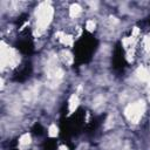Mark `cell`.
I'll list each match as a JSON object with an SVG mask.
<instances>
[{
  "instance_id": "10",
  "label": "cell",
  "mask_w": 150,
  "mask_h": 150,
  "mask_svg": "<svg viewBox=\"0 0 150 150\" xmlns=\"http://www.w3.org/2000/svg\"><path fill=\"white\" fill-rule=\"evenodd\" d=\"M144 22H145V23H146L148 26H150V15H149V16H148V18H146V19L144 20Z\"/></svg>"
},
{
  "instance_id": "5",
  "label": "cell",
  "mask_w": 150,
  "mask_h": 150,
  "mask_svg": "<svg viewBox=\"0 0 150 150\" xmlns=\"http://www.w3.org/2000/svg\"><path fill=\"white\" fill-rule=\"evenodd\" d=\"M33 71V67L30 62H25L21 66H19L14 73H13V80L15 82H25L26 80H28L32 75Z\"/></svg>"
},
{
  "instance_id": "7",
  "label": "cell",
  "mask_w": 150,
  "mask_h": 150,
  "mask_svg": "<svg viewBox=\"0 0 150 150\" xmlns=\"http://www.w3.org/2000/svg\"><path fill=\"white\" fill-rule=\"evenodd\" d=\"M42 150H57V139L56 138L46 139L42 145Z\"/></svg>"
},
{
  "instance_id": "9",
  "label": "cell",
  "mask_w": 150,
  "mask_h": 150,
  "mask_svg": "<svg viewBox=\"0 0 150 150\" xmlns=\"http://www.w3.org/2000/svg\"><path fill=\"white\" fill-rule=\"evenodd\" d=\"M27 19H28V15L25 13V14H21L19 18H18V20L15 21V25L18 26V27H21L26 21H27Z\"/></svg>"
},
{
  "instance_id": "1",
  "label": "cell",
  "mask_w": 150,
  "mask_h": 150,
  "mask_svg": "<svg viewBox=\"0 0 150 150\" xmlns=\"http://www.w3.org/2000/svg\"><path fill=\"white\" fill-rule=\"evenodd\" d=\"M86 110L79 108L71 115L64 112V108L60 118V137L64 141L66 144H70V139L77 137L86 129Z\"/></svg>"
},
{
  "instance_id": "8",
  "label": "cell",
  "mask_w": 150,
  "mask_h": 150,
  "mask_svg": "<svg viewBox=\"0 0 150 150\" xmlns=\"http://www.w3.org/2000/svg\"><path fill=\"white\" fill-rule=\"evenodd\" d=\"M43 127L40 124V123H35L33 127H32V129H30V132L34 135V136H41L42 134H43Z\"/></svg>"
},
{
  "instance_id": "3",
  "label": "cell",
  "mask_w": 150,
  "mask_h": 150,
  "mask_svg": "<svg viewBox=\"0 0 150 150\" xmlns=\"http://www.w3.org/2000/svg\"><path fill=\"white\" fill-rule=\"evenodd\" d=\"M15 47L21 54L26 56H29L34 53V41H33L32 32L29 28H26L20 32L18 40L15 42Z\"/></svg>"
},
{
  "instance_id": "4",
  "label": "cell",
  "mask_w": 150,
  "mask_h": 150,
  "mask_svg": "<svg viewBox=\"0 0 150 150\" xmlns=\"http://www.w3.org/2000/svg\"><path fill=\"white\" fill-rule=\"evenodd\" d=\"M111 64H112V69L118 74L124 73V70L128 66V62H127V59H125V52H124L123 46H122L121 42H117L114 47Z\"/></svg>"
},
{
  "instance_id": "6",
  "label": "cell",
  "mask_w": 150,
  "mask_h": 150,
  "mask_svg": "<svg viewBox=\"0 0 150 150\" xmlns=\"http://www.w3.org/2000/svg\"><path fill=\"white\" fill-rule=\"evenodd\" d=\"M100 124H101V118H100V117H94V118L90 120V122L87 123L84 131H86L87 134H93V132L97 129V127H98Z\"/></svg>"
},
{
  "instance_id": "2",
  "label": "cell",
  "mask_w": 150,
  "mask_h": 150,
  "mask_svg": "<svg viewBox=\"0 0 150 150\" xmlns=\"http://www.w3.org/2000/svg\"><path fill=\"white\" fill-rule=\"evenodd\" d=\"M97 47L98 40L95 38L93 33L84 29L82 35L75 41L73 47L74 66L80 67L82 64L89 63L93 60V56L97 50Z\"/></svg>"
}]
</instances>
